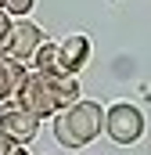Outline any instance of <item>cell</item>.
Segmentation results:
<instances>
[{
	"mask_svg": "<svg viewBox=\"0 0 151 155\" xmlns=\"http://www.w3.org/2000/svg\"><path fill=\"white\" fill-rule=\"evenodd\" d=\"M50 130H54V141L61 148L79 152V148L94 144L104 134V105L83 97V101H76L72 108H61L54 116V123H50Z\"/></svg>",
	"mask_w": 151,
	"mask_h": 155,
	"instance_id": "obj_1",
	"label": "cell"
},
{
	"mask_svg": "<svg viewBox=\"0 0 151 155\" xmlns=\"http://www.w3.org/2000/svg\"><path fill=\"white\" fill-rule=\"evenodd\" d=\"M144 130H148V119L133 101H115L104 108V134L115 144H137Z\"/></svg>",
	"mask_w": 151,
	"mask_h": 155,
	"instance_id": "obj_2",
	"label": "cell"
},
{
	"mask_svg": "<svg viewBox=\"0 0 151 155\" xmlns=\"http://www.w3.org/2000/svg\"><path fill=\"white\" fill-rule=\"evenodd\" d=\"M11 105H18V108H25V112H33L36 119H54L61 112V105H58V94H54V83L47 72H29L25 79V87L18 90V97L11 101Z\"/></svg>",
	"mask_w": 151,
	"mask_h": 155,
	"instance_id": "obj_3",
	"label": "cell"
},
{
	"mask_svg": "<svg viewBox=\"0 0 151 155\" xmlns=\"http://www.w3.org/2000/svg\"><path fill=\"white\" fill-rule=\"evenodd\" d=\"M43 43H47V33L40 29L36 22H29V18H14L11 43H7V54H11V58H18V61H25V65H29Z\"/></svg>",
	"mask_w": 151,
	"mask_h": 155,
	"instance_id": "obj_4",
	"label": "cell"
},
{
	"mask_svg": "<svg viewBox=\"0 0 151 155\" xmlns=\"http://www.w3.org/2000/svg\"><path fill=\"white\" fill-rule=\"evenodd\" d=\"M0 126H4V134H7L14 144H33L36 134H40V119L33 116V112H25V108H18V105H4Z\"/></svg>",
	"mask_w": 151,
	"mask_h": 155,
	"instance_id": "obj_5",
	"label": "cell"
},
{
	"mask_svg": "<svg viewBox=\"0 0 151 155\" xmlns=\"http://www.w3.org/2000/svg\"><path fill=\"white\" fill-rule=\"evenodd\" d=\"M29 65L25 61H18V58H11V54H0V105H11L14 97H18V90L25 87V79H29Z\"/></svg>",
	"mask_w": 151,
	"mask_h": 155,
	"instance_id": "obj_6",
	"label": "cell"
},
{
	"mask_svg": "<svg viewBox=\"0 0 151 155\" xmlns=\"http://www.w3.org/2000/svg\"><path fill=\"white\" fill-rule=\"evenodd\" d=\"M58 61H61V72L79 76V69L90 61V40L83 33H72V36L58 40Z\"/></svg>",
	"mask_w": 151,
	"mask_h": 155,
	"instance_id": "obj_7",
	"label": "cell"
},
{
	"mask_svg": "<svg viewBox=\"0 0 151 155\" xmlns=\"http://www.w3.org/2000/svg\"><path fill=\"white\" fill-rule=\"evenodd\" d=\"M50 83H54V94H58V105L61 108H72L76 101H83L79 97V76L58 72V76H50Z\"/></svg>",
	"mask_w": 151,
	"mask_h": 155,
	"instance_id": "obj_8",
	"label": "cell"
},
{
	"mask_svg": "<svg viewBox=\"0 0 151 155\" xmlns=\"http://www.w3.org/2000/svg\"><path fill=\"white\" fill-rule=\"evenodd\" d=\"M29 65H33L36 72H47V76H58V72H61V61H58V43H54V40H47V43H43V47L36 51V58H33Z\"/></svg>",
	"mask_w": 151,
	"mask_h": 155,
	"instance_id": "obj_9",
	"label": "cell"
},
{
	"mask_svg": "<svg viewBox=\"0 0 151 155\" xmlns=\"http://www.w3.org/2000/svg\"><path fill=\"white\" fill-rule=\"evenodd\" d=\"M33 7H36V0H4V11H7L11 18H25Z\"/></svg>",
	"mask_w": 151,
	"mask_h": 155,
	"instance_id": "obj_10",
	"label": "cell"
},
{
	"mask_svg": "<svg viewBox=\"0 0 151 155\" xmlns=\"http://www.w3.org/2000/svg\"><path fill=\"white\" fill-rule=\"evenodd\" d=\"M11 29H14V18L0 7V54H7V43H11Z\"/></svg>",
	"mask_w": 151,
	"mask_h": 155,
	"instance_id": "obj_11",
	"label": "cell"
},
{
	"mask_svg": "<svg viewBox=\"0 0 151 155\" xmlns=\"http://www.w3.org/2000/svg\"><path fill=\"white\" fill-rule=\"evenodd\" d=\"M11 148H14V141L4 134V126H0V155H11Z\"/></svg>",
	"mask_w": 151,
	"mask_h": 155,
	"instance_id": "obj_12",
	"label": "cell"
},
{
	"mask_svg": "<svg viewBox=\"0 0 151 155\" xmlns=\"http://www.w3.org/2000/svg\"><path fill=\"white\" fill-rule=\"evenodd\" d=\"M11 155H29V148H25V144H14V148H11Z\"/></svg>",
	"mask_w": 151,
	"mask_h": 155,
	"instance_id": "obj_13",
	"label": "cell"
},
{
	"mask_svg": "<svg viewBox=\"0 0 151 155\" xmlns=\"http://www.w3.org/2000/svg\"><path fill=\"white\" fill-rule=\"evenodd\" d=\"M0 7H4V0H0Z\"/></svg>",
	"mask_w": 151,
	"mask_h": 155,
	"instance_id": "obj_14",
	"label": "cell"
}]
</instances>
